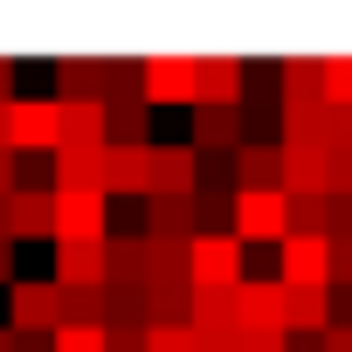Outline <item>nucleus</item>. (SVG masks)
Wrapping results in <instances>:
<instances>
[{
	"instance_id": "nucleus-1",
	"label": "nucleus",
	"mask_w": 352,
	"mask_h": 352,
	"mask_svg": "<svg viewBox=\"0 0 352 352\" xmlns=\"http://www.w3.org/2000/svg\"><path fill=\"white\" fill-rule=\"evenodd\" d=\"M242 270V242L235 235H194L187 242V290H235Z\"/></svg>"
},
{
	"instance_id": "nucleus-2",
	"label": "nucleus",
	"mask_w": 352,
	"mask_h": 352,
	"mask_svg": "<svg viewBox=\"0 0 352 352\" xmlns=\"http://www.w3.org/2000/svg\"><path fill=\"white\" fill-rule=\"evenodd\" d=\"M63 324V304H56V283H35V276H14L8 283V331L14 338H49Z\"/></svg>"
},
{
	"instance_id": "nucleus-3",
	"label": "nucleus",
	"mask_w": 352,
	"mask_h": 352,
	"mask_svg": "<svg viewBox=\"0 0 352 352\" xmlns=\"http://www.w3.org/2000/svg\"><path fill=\"white\" fill-rule=\"evenodd\" d=\"M228 235L249 249V242H283L290 235V214H283V194H235L228 208Z\"/></svg>"
},
{
	"instance_id": "nucleus-4",
	"label": "nucleus",
	"mask_w": 352,
	"mask_h": 352,
	"mask_svg": "<svg viewBox=\"0 0 352 352\" xmlns=\"http://www.w3.org/2000/svg\"><path fill=\"white\" fill-rule=\"evenodd\" d=\"M56 118H63L56 97H14V104H8V152H42V145H56Z\"/></svg>"
},
{
	"instance_id": "nucleus-5",
	"label": "nucleus",
	"mask_w": 352,
	"mask_h": 352,
	"mask_svg": "<svg viewBox=\"0 0 352 352\" xmlns=\"http://www.w3.org/2000/svg\"><path fill=\"white\" fill-rule=\"evenodd\" d=\"M138 97L145 104H194V56H145Z\"/></svg>"
},
{
	"instance_id": "nucleus-6",
	"label": "nucleus",
	"mask_w": 352,
	"mask_h": 352,
	"mask_svg": "<svg viewBox=\"0 0 352 352\" xmlns=\"http://www.w3.org/2000/svg\"><path fill=\"white\" fill-rule=\"evenodd\" d=\"M111 201L104 194H56V242H104Z\"/></svg>"
},
{
	"instance_id": "nucleus-7",
	"label": "nucleus",
	"mask_w": 352,
	"mask_h": 352,
	"mask_svg": "<svg viewBox=\"0 0 352 352\" xmlns=\"http://www.w3.org/2000/svg\"><path fill=\"white\" fill-rule=\"evenodd\" d=\"M235 331H283V283L276 276L235 283Z\"/></svg>"
},
{
	"instance_id": "nucleus-8",
	"label": "nucleus",
	"mask_w": 352,
	"mask_h": 352,
	"mask_svg": "<svg viewBox=\"0 0 352 352\" xmlns=\"http://www.w3.org/2000/svg\"><path fill=\"white\" fill-rule=\"evenodd\" d=\"M228 173H235V194H276L283 152H276L270 138H242V145L228 152Z\"/></svg>"
},
{
	"instance_id": "nucleus-9",
	"label": "nucleus",
	"mask_w": 352,
	"mask_h": 352,
	"mask_svg": "<svg viewBox=\"0 0 352 352\" xmlns=\"http://www.w3.org/2000/svg\"><path fill=\"white\" fill-rule=\"evenodd\" d=\"M194 187H201V152L194 145H152V194L194 201Z\"/></svg>"
},
{
	"instance_id": "nucleus-10",
	"label": "nucleus",
	"mask_w": 352,
	"mask_h": 352,
	"mask_svg": "<svg viewBox=\"0 0 352 352\" xmlns=\"http://www.w3.org/2000/svg\"><path fill=\"white\" fill-rule=\"evenodd\" d=\"M194 104L235 111L242 104V56H194Z\"/></svg>"
},
{
	"instance_id": "nucleus-11",
	"label": "nucleus",
	"mask_w": 352,
	"mask_h": 352,
	"mask_svg": "<svg viewBox=\"0 0 352 352\" xmlns=\"http://www.w3.org/2000/svg\"><path fill=\"white\" fill-rule=\"evenodd\" d=\"M111 194H152V145H104V201Z\"/></svg>"
},
{
	"instance_id": "nucleus-12",
	"label": "nucleus",
	"mask_w": 352,
	"mask_h": 352,
	"mask_svg": "<svg viewBox=\"0 0 352 352\" xmlns=\"http://www.w3.org/2000/svg\"><path fill=\"white\" fill-rule=\"evenodd\" d=\"M56 235V194L49 187H14L8 194V242H35Z\"/></svg>"
},
{
	"instance_id": "nucleus-13",
	"label": "nucleus",
	"mask_w": 352,
	"mask_h": 352,
	"mask_svg": "<svg viewBox=\"0 0 352 352\" xmlns=\"http://www.w3.org/2000/svg\"><path fill=\"white\" fill-rule=\"evenodd\" d=\"M276 152H283V180H276L283 201H311V194H324V152H318V145H276Z\"/></svg>"
},
{
	"instance_id": "nucleus-14",
	"label": "nucleus",
	"mask_w": 352,
	"mask_h": 352,
	"mask_svg": "<svg viewBox=\"0 0 352 352\" xmlns=\"http://www.w3.org/2000/svg\"><path fill=\"white\" fill-rule=\"evenodd\" d=\"M249 131H242V111H214V104H194V152H214V159H228L235 145H242Z\"/></svg>"
},
{
	"instance_id": "nucleus-15",
	"label": "nucleus",
	"mask_w": 352,
	"mask_h": 352,
	"mask_svg": "<svg viewBox=\"0 0 352 352\" xmlns=\"http://www.w3.org/2000/svg\"><path fill=\"white\" fill-rule=\"evenodd\" d=\"M56 104H104V63L97 56H63L56 63Z\"/></svg>"
},
{
	"instance_id": "nucleus-16",
	"label": "nucleus",
	"mask_w": 352,
	"mask_h": 352,
	"mask_svg": "<svg viewBox=\"0 0 352 352\" xmlns=\"http://www.w3.org/2000/svg\"><path fill=\"white\" fill-rule=\"evenodd\" d=\"M104 145H152V104L145 97H111L104 104Z\"/></svg>"
},
{
	"instance_id": "nucleus-17",
	"label": "nucleus",
	"mask_w": 352,
	"mask_h": 352,
	"mask_svg": "<svg viewBox=\"0 0 352 352\" xmlns=\"http://www.w3.org/2000/svg\"><path fill=\"white\" fill-rule=\"evenodd\" d=\"M56 152H104V104H63Z\"/></svg>"
},
{
	"instance_id": "nucleus-18",
	"label": "nucleus",
	"mask_w": 352,
	"mask_h": 352,
	"mask_svg": "<svg viewBox=\"0 0 352 352\" xmlns=\"http://www.w3.org/2000/svg\"><path fill=\"white\" fill-rule=\"evenodd\" d=\"M145 235H159V242H194V201L145 194Z\"/></svg>"
},
{
	"instance_id": "nucleus-19",
	"label": "nucleus",
	"mask_w": 352,
	"mask_h": 352,
	"mask_svg": "<svg viewBox=\"0 0 352 352\" xmlns=\"http://www.w3.org/2000/svg\"><path fill=\"white\" fill-rule=\"evenodd\" d=\"M145 324H187V276L145 283Z\"/></svg>"
},
{
	"instance_id": "nucleus-20",
	"label": "nucleus",
	"mask_w": 352,
	"mask_h": 352,
	"mask_svg": "<svg viewBox=\"0 0 352 352\" xmlns=\"http://www.w3.org/2000/svg\"><path fill=\"white\" fill-rule=\"evenodd\" d=\"M173 276H187V242L145 235V283H173Z\"/></svg>"
},
{
	"instance_id": "nucleus-21",
	"label": "nucleus",
	"mask_w": 352,
	"mask_h": 352,
	"mask_svg": "<svg viewBox=\"0 0 352 352\" xmlns=\"http://www.w3.org/2000/svg\"><path fill=\"white\" fill-rule=\"evenodd\" d=\"M318 76H324V104L352 111V56H318Z\"/></svg>"
},
{
	"instance_id": "nucleus-22",
	"label": "nucleus",
	"mask_w": 352,
	"mask_h": 352,
	"mask_svg": "<svg viewBox=\"0 0 352 352\" xmlns=\"http://www.w3.org/2000/svg\"><path fill=\"white\" fill-rule=\"evenodd\" d=\"M49 352H104V324H56Z\"/></svg>"
},
{
	"instance_id": "nucleus-23",
	"label": "nucleus",
	"mask_w": 352,
	"mask_h": 352,
	"mask_svg": "<svg viewBox=\"0 0 352 352\" xmlns=\"http://www.w3.org/2000/svg\"><path fill=\"white\" fill-rule=\"evenodd\" d=\"M145 352H201V338L187 324H145Z\"/></svg>"
},
{
	"instance_id": "nucleus-24",
	"label": "nucleus",
	"mask_w": 352,
	"mask_h": 352,
	"mask_svg": "<svg viewBox=\"0 0 352 352\" xmlns=\"http://www.w3.org/2000/svg\"><path fill=\"white\" fill-rule=\"evenodd\" d=\"M111 97H138V63H131V56H111V63H104V104H111Z\"/></svg>"
},
{
	"instance_id": "nucleus-25",
	"label": "nucleus",
	"mask_w": 352,
	"mask_h": 352,
	"mask_svg": "<svg viewBox=\"0 0 352 352\" xmlns=\"http://www.w3.org/2000/svg\"><path fill=\"white\" fill-rule=\"evenodd\" d=\"M283 214H290V235H324V194H311V201H283Z\"/></svg>"
},
{
	"instance_id": "nucleus-26",
	"label": "nucleus",
	"mask_w": 352,
	"mask_h": 352,
	"mask_svg": "<svg viewBox=\"0 0 352 352\" xmlns=\"http://www.w3.org/2000/svg\"><path fill=\"white\" fill-rule=\"evenodd\" d=\"M324 152H352V111L324 104Z\"/></svg>"
},
{
	"instance_id": "nucleus-27",
	"label": "nucleus",
	"mask_w": 352,
	"mask_h": 352,
	"mask_svg": "<svg viewBox=\"0 0 352 352\" xmlns=\"http://www.w3.org/2000/svg\"><path fill=\"white\" fill-rule=\"evenodd\" d=\"M235 352H290V331H235Z\"/></svg>"
},
{
	"instance_id": "nucleus-28",
	"label": "nucleus",
	"mask_w": 352,
	"mask_h": 352,
	"mask_svg": "<svg viewBox=\"0 0 352 352\" xmlns=\"http://www.w3.org/2000/svg\"><path fill=\"white\" fill-rule=\"evenodd\" d=\"M8 194H14V152L0 145V201H8Z\"/></svg>"
},
{
	"instance_id": "nucleus-29",
	"label": "nucleus",
	"mask_w": 352,
	"mask_h": 352,
	"mask_svg": "<svg viewBox=\"0 0 352 352\" xmlns=\"http://www.w3.org/2000/svg\"><path fill=\"white\" fill-rule=\"evenodd\" d=\"M0 104H14V63L0 56Z\"/></svg>"
},
{
	"instance_id": "nucleus-30",
	"label": "nucleus",
	"mask_w": 352,
	"mask_h": 352,
	"mask_svg": "<svg viewBox=\"0 0 352 352\" xmlns=\"http://www.w3.org/2000/svg\"><path fill=\"white\" fill-rule=\"evenodd\" d=\"M0 283H14V242H0Z\"/></svg>"
},
{
	"instance_id": "nucleus-31",
	"label": "nucleus",
	"mask_w": 352,
	"mask_h": 352,
	"mask_svg": "<svg viewBox=\"0 0 352 352\" xmlns=\"http://www.w3.org/2000/svg\"><path fill=\"white\" fill-rule=\"evenodd\" d=\"M14 352H49V338H14Z\"/></svg>"
},
{
	"instance_id": "nucleus-32",
	"label": "nucleus",
	"mask_w": 352,
	"mask_h": 352,
	"mask_svg": "<svg viewBox=\"0 0 352 352\" xmlns=\"http://www.w3.org/2000/svg\"><path fill=\"white\" fill-rule=\"evenodd\" d=\"M0 352H14V331H8V324H0Z\"/></svg>"
},
{
	"instance_id": "nucleus-33",
	"label": "nucleus",
	"mask_w": 352,
	"mask_h": 352,
	"mask_svg": "<svg viewBox=\"0 0 352 352\" xmlns=\"http://www.w3.org/2000/svg\"><path fill=\"white\" fill-rule=\"evenodd\" d=\"M0 145H8V104H0Z\"/></svg>"
}]
</instances>
